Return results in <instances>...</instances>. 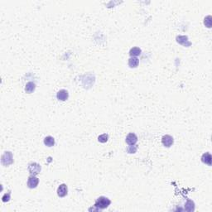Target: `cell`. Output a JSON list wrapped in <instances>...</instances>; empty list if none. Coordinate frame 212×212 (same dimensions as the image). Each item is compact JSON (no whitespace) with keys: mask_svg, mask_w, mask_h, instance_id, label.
<instances>
[{"mask_svg":"<svg viewBox=\"0 0 212 212\" xmlns=\"http://www.w3.org/2000/svg\"><path fill=\"white\" fill-rule=\"evenodd\" d=\"M110 203H111V201L109 198H107L105 196H100L95 201V207L98 208L99 210H104L109 206Z\"/></svg>","mask_w":212,"mask_h":212,"instance_id":"obj_1","label":"cell"},{"mask_svg":"<svg viewBox=\"0 0 212 212\" xmlns=\"http://www.w3.org/2000/svg\"><path fill=\"white\" fill-rule=\"evenodd\" d=\"M1 163L3 166H9L11 165L12 163H13V154L11 152H5L1 158Z\"/></svg>","mask_w":212,"mask_h":212,"instance_id":"obj_2","label":"cell"},{"mask_svg":"<svg viewBox=\"0 0 212 212\" xmlns=\"http://www.w3.org/2000/svg\"><path fill=\"white\" fill-rule=\"evenodd\" d=\"M28 172H30V174L33 175V176H36L40 173L41 172V166L37 163H30L29 166H28Z\"/></svg>","mask_w":212,"mask_h":212,"instance_id":"obj_3","label":"cell"},{"mask_svg":"<svg viewBox=\"0 0 212 212\" xmlns=\"http://www.w3.org/2000/svg\"><path fill=\"white\" fill-rule=\"evenodd\" d=\"M38 183H39V179L33 175H31L27 179V186L31 189L36 188L38 186Z\"/></svg>","mask_w":212,"mask_h":212,"instance_id":"obj_4","label":"cell"},{"mask_svg":"<svg viewBox=\"0 0 212 212\" xmlns=\"http://www.w3.org/2000/svg\"><path fill=\"white\" fill-rule=\"evenodd\" d=\"M177 42L179 44H181V45L186 47H190V45H191V42L188 40V38L186 36H178V37H177Z\"/></svg>","mask_w":212,"mask_h":212,"instance_id":"obj_5","label":"cell"},{"mask_svg":"<svg viewBox=\"0 0 212 212\" xmlns=\"http://www.w3.org/2000/svg\"><path fill=\"white\" fill-rule=\"evenodd\" d=\"M173 138L170 135H164L162 138V142H163V146L166 147H170L172 144H173Z\"/></svg>","mask_w":212,"mask_h":212,"instance_id":"obj_6","label":"cell"},{"mask_svg":"<svg viewBox=\"0 0 212 212\" xmlns=\"http://www.w3.org/2000/svg\"><path fill=\"white\" fill-rule=\"evenodd\" d=\"M126 142L129 144V145H135L138 142V137L136 136L135 133H129L127 137H126V139H125Z\"/></svg>","mask_w":212,"mask_h":212,"instance_id":"obj_7","label":"cell"},{"mask_svg":"<svg viewBox=\"0 0 212 212\" xmlns=\"http://www.w3.org/2000/svg\"><path fill=\"white\" fill-rule=\"evenodd\" d=\"M69 97V93L66 90H59L57 94H56V98L59 100L61 101H65Z\"/></svg>","mask_w":212,"mask_h":212,"instance_id":"obj_8","label":"cell"},{"mask_svg":"<svg viewBox=\"0 0 212 212\" xmlns=\"http://www.w3.org/2000/svg\"><path fill=\"white\" fill-rule=\"evenodd\" d=\"M68 193V189H67V186L65 184H61L58 186L57 188V195L60 197H64L67 195Z\"/></svg>","mask_w":212,"mask_h":212,"instance_id":"obj_9","label":"cell"},{"mask_svg":"<svg viewBox=\"0 0 212 212\" xmlns=\"http://www.w3.org/2000/svg\"><path fill=\"white\" fill-rule=\"evenodd\" d=\"M211 159H212L211 155V153H209V152L204 153V154L202 155V157H201V161H202V163L206 164L208 166H211Z\"/></svg>","mask_w":212,"mask_h":212,"instance_id":"obj_10","label":"cell"},{"mask_svg":"<svg viewBox=\"0 0 212 212\" xmlns=\"http://www.w3.org/2000/svg\"><path fill=\"white\" fill-rule=\"evenodd\" d=\"M139 64V60L135 56H131L129 59V65L130 68H136Z\"/></svg>","mask_w":212,"mask_h":212,"instance_id":"obj_11","label":"cell"},{"mask_svg":"<svg viewBox=\"0 0 212 212\" xmlns=\"http://www.w3.org/2000/svg\"><path fill=\"white\" fill-rule=\"evenodd\" d=\"M44 144L47 147H52L55 145V139L53 137L47 136L44 138Z\"/></svg>","mask_w":212,"mask_h":212,"instance_id":"obj_12","label":"cell"},{"mask_svg":"<svg viewBox=\"0 0 212 212\" xmlns=\"http://www.w3.org/2000/svg\"><path fill=\"white\" fill-rule=\"evenodd\" d=\"M35 89H36L35 83H33V82H28V83H27L26 86H25V91L28 93V94H31V93H33L35 90Z\"/></svg>","mask_w":212,"mask_h":212,"instance_id":"obj_13","label":"cell"},{"mask_svg":"<svg viewBox=\"0 0 212 212\" xmlns=\"http://www.w3.org/2000/svg\"><path fill=\"white\" fill-rule=\"evenodd\" d=\"M185 210L188 212L193 211L195 210V204H194V202L192 201H190V200H188V201H186V203L185 205Z\"/></svg>","mask_w":212,"mask_h":212,"instance_id":"obj_14","label":"cell"},{"mask_svg":"<svg viewBox=\"0 0 212 212\" xmlns=\"http://www.w3.org/2000/svg\"><path fill=\"white\" fill-rule=\"evenodd\" d=\"M141 52L142 51L140 48H138V47H133L129 51V55H130V56H135L136 57V56L141 54Z\"/></svg>","mask_w":212,"mask_h":212,"instance_id":"obj_15","label":"cell"},{"mask_svg":"<svg viewBox=\"0 0 212 212\" xmlns=\"http://www.w3.org/2000/svg\"><path fill=\"white\" fill-rule=\"evenodd\" d=\"M108 139H109V136H108V134H106V133L101 134V135H99V136L98 137V141L99 142H102V143L106 142L108 141Z\"/></svg>","mask_w":212,"mask_h":212,"instance_id":"obj_16","label":"cell"},{"mask_svg":"<svg viewBox=\"0 0 212 212\" xmlns=\"http://www.w3.org/2000/svg\"><path fill=\"white\" fill-rule=\"evenodd\" d=\"M211 16H207L206 18H205V21H204V24L207 27H211Z\"/></svg>","mask_w":212,"mask_h":212,"instance_id":"obj_17","label":"cell"},{"mask_svg":"<svg viewBox=\"0 0 212 212\" xmlns=\"http://www.w3.org/2000/svg\"><path fill=\"white\" fill-rule=\"evenodd\" d=\"M137 148L138 147L136 146H134V145H130L129 147L127 148V152H129V153H135L137 151Z\"/></svg>","mask_w":212,"mask_h":212,"instance_id":"obj_18","label":"cell"},{"mask_svg":"<svg viewBox=\"0 0 212 212\" xmlns=\"http://www.w3.org/2000/svg\"><path fill=\"white\" fill-rule=\"evenodd\" d=\"M9 200H10V192L6 193L4 194V196L2 197V201L3 202H8V201H9Z\"/></svg>","mask_w":212,"mask_h":212,"instance_id":"obj_19","label":"cell"}]
</instances>
